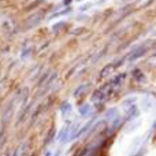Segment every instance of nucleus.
Segmentation results:
<instances>
[{"label":"nucleus","mask_w":156,"mask_h":156,"mask_svg":"<svg viewBox=\"0 0 156 156\" xmlns=\"http://www.w3.org/2000/svg\"><path fill=\"white\" fill-rule=\"evenodd\" d=\"M152 37H156V30H155L154 33H152Z\"/></svg>","instance_id":"a211bd4d"},{"label":"nucleus","mask_w":156,"mask_h":156,"mask_svg":"<svg viewBox=\"0 0 156 156\" xmlns=\"http://www.w3.org/2000/svg\"><path fill=\"white\" fill-rule=\"evenodd\" d=\"M69 133H70V129H69V126H63L62 129L59 130V133H58L56 140L59 141V143H66V141L69 140Z\"/></svg>","instance_id":"423d86ee"},{"label":"nucleus","mask_w":156,"mask_h":156,"mask_svg":"<svg viewBox=\"0 0 156 156\" xmlns=\"http://www.w3.org/2000/svg\"><path fill=\"white\" fill-rule=\"evenodd\" d=\"M77 2H83V0H77Z\"/></svg>","instance_id":"6ab92c4d"},{"label":"nucleus","mask_w":156,"mask_h":156,"mask_svg":"<svg viewBox=\"0 0 156 156\" xmlns=\"http://www.w3.org/2000/svg\"><path fill=\"white\" fill-rule=\"evenodd\" d=\"M49 2H51V0H49Z\"/></svg>","instance_id":"aec40b11"},{"label":"nucleus","mask_w":156,"mask_h":156,"mask_svg":"<svg viewBox=\"0 0 156 156\" xmlns=\"http://www.w3.org/2000/svg\"><path fill=\"white\" fill-rule=\"evenodd\" d=\"M147 51H148V45H140V47H137V48H134L133 51H130L126 59L129 60V62H134V60H137V59H141V58L147 54Z\"/></svg>","instance_id":"20e7f679"},{"label":"nucleus","mask_w":156,"mask_h":156,"mask_svg":"<svg viewBox=\"0 0 156 156\" xmlns=\"http://www.w3.org/2000/svg\"><path fill=\"white\" fill-rule=\"evenodd\" d=\"M138 114H140V111H138L137 105L133 104L132 107L127 108V112H126V121H133V119H136L138 116Z\"/></svg>","instance_id":"0eeeda50"},{"label":"nucleus","mask_w":156,"mask_h":156,"mask_svg":"<svg viewBox=\"0 0 156 156\" xmlns=\"http://www.w3.org/2000/svg\"><path fill=\"white\" fill-rule=\"evenodd\" d=\"M143 107H144V110H149V108H152V100L149 99L148 96L144 97V100H143Z\"/></svg>","instance_id":"2eb2a0df"},{"label":"nucleus","mask_w":156,"mask_h":156,"mask_svg":"<svg viewBox=\"0 0 156 156\" xmlns=\"http://www.w3.org/2000/svg\"><path fill=\"white\" fill-rule=\"evenodd\" d=\"M88 86L89 85H81V86H78V88L76 89V92H74V97H80L82 93H85V90L88 89Z\"/></svg>","instance_id":"f8f14e48"},{"label":"nucleus","mask_w":156,"mask_h":156,"mask_svg":"<svg viewBox=\"0 0 156 156\" xmlns=\"http://www.w3.org/2000/svg\"><path fill=\"white\" fill-rule=\"evenodd\" d=\"M121 65V63H110V65H107L105 66V67H103V70L100 71V77L101 78H104V77H108L110 76V74H112L114 71L116 70V67H118V66Z\"/></svg>","instance_id":"39448f33"},{"label":"nucleus","mask_w":156,"mask_h":156,"mask_svg":"<svg viewBox=\"0 0 156 156\" xmlns=\"http://www.w3.org/2000/svg\"><path fill=\"white\" fill-rule=\"evenodd\" d=\"M133 76H134V78L138 81V82H144V81H145V76H144V74L141 73L140 70H134Z\"/></svg>","instance_id":"4468645a"},{"label":"nucleus","mask_w":156,"mask_h":156,"mask_svg":"<svg viewBox=\"0 0 156 156\" xmlns=\"http://www.w3.org/2000/svg\"><path fill=\"white\" fill-rule=\"evenodd\" d=\"M70 112H71V104L70 103L69 101L62 103V105H60V115H62L63 118H66Z\"/></svg>","instance_id":"1a4fd4ad"},{"label":"nucleus","mask_w":156,"mask_h":156,"mask_svg":"<svg viewBox=\"0 0 156 156\" xmlns=\"http://www.w3.org/2000/svg\"><path fill=\"white\" fill-rule=\"evenodd\" d=\"M93 4H94V3H92V2H86V3H83L82 5H80V11H81V12H86L88 10H90V8L93 7Z\"/></svg>","instance_id":"ddd939ff"},{"label":"nucleus","mask_w":156,"mask_h":156,"mask_svg":"<svg viewBox=\"0 0 156 156\" xmlns=\"http://www.w3.org/2000/svg\"><path fill=\"white\" fill-rule=\"evenodd\" d=\"M43 19H44V14L40 12V11L32 14V15H29V18L26 19V22H25V29L27 30V29H33V27L38 26Z\"/></svg>","instance_id":"f03ea898"},{"label":"nucleus","mask_w":156,"mask_h":156,"mask_svg":"<svg viewBox=\"0 0 156 156\" xmlns=\"http://www.w3.org/2000/svg\"><path fill=\"white\" fill-rule=\"evenodd\" d=\"M45 156H54V152H52V151H48V152L45 154Z\"/></svg>","instance_id":"f3484780"},{"label":"nucleus","mask_w":156,"mask_h":156,"mask_svg":"<svg viewBox=\"0 0 156 156\" xmlns=\"http://www.w3.org/2000/svg\"><path fill=\"white\" fill-rule=\"evenodd\" d=\"M125 78H126V74H125V73H121V74H116V76L114 77L111 81H108L107 85H108V88H110V92H111V93L116 92L119 88H121L122 83H123V81H125Z\"/></svg>","instance_id":"7ed1b4c3"},{"label":"nucleus","mask_w":156,"mask_h":156,"mask_svg":"<svg viewBox=\"0 0 156 156\" xmlns=\"http://www.w3.org/2000/svg\"><path fill=\"white\" fill-rule=\"evenodd\" d=\"M111 94V92H110V88H108V85L105 83L104 86H101V88H99V89H96V90L92 93V97H90V100L93 103H101V101H104L105 99H107L108 96Z\"/></svg>","instance_id":"f257e3e1"},{"label":"nucleus","mask_w":156,"mask_h":156,"mask_svg":"<svg viewBox=\"0 0 156 156\" xmlns=\"http://www.w3.org/2000/svg\"><path fill=\"white\" fill-rule=\"evenodd\" d=\"M90 111H92L90 104H82V105L80 107V110H78V112H80V116H81V118H86V116L90 114Z\"/></svg>","instance_id":"9d476101"},{"label":"nucleus","mask_w":156,"mask_h":156,"mask_svg":"<svg viewBox=\"0 0 156 156\" xmlns=\"http://www.w3.org/2000/svg\"><path fill=\"white\" fill-rule=\"evenodd\" d=\"M65 25H66V23H65L63 21L58 22V23H55L54 26H51V32H52V33H58L60 29H63V27H65Z\"/></svg>","instance_id":"9b49d317"},{"label":"nucleus","mask_w":156,"mask_h":156,"mask_svg":"<svg viewBox=\"0 0 156 156\" xmlns=\"http://www.w3.org/2000/svg\"><path fill=\"white\" fill-rule=\"evenodd\" d=\"M81 16H77V19L78 21H86V19H88V15H86V14H80Z\"/></svg>","instance_id":"dca6fc26"},{"label":"nucleus","mask_w":156,"mask_h":156,"mask_svg":"<svg viewBox=\"0 0 156 156\" xmlns=\"http://www.w3.org/2000/svg\"><path fill=\"white\" fill-rule=\"evenodd\" d=\"M118 116H119V112L116 108H110V110L105 111V121L112 122L114 119H116Z\"/></svg>","instance_id":"6e6552de"}]
</instances>
